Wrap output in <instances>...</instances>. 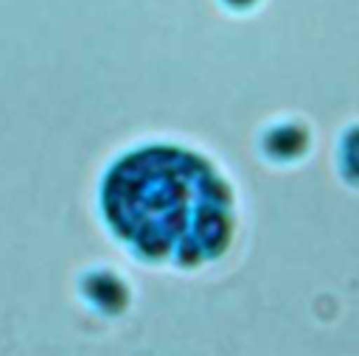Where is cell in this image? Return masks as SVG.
<instances>
[{
  "instance_id": "cell-2",
  "label": "cell",
  "mask_w": 359,
  "mask_h": 356,
  "mask_svg": "<svg viewBox=\"0 0 359 356\" xmlns=\"http://www.w3.org/2000/svg\"><path fill=\"white\" fill-rule=\"evenodd\" d=\"M266 149L275 157H297L306 149V129L300 126H278L266 137Z\"/></svg>"
},
{
  "instance_id": "cell-4",
  "label": "cell",
  "mask_w": 359,
  "mask_h": 356,
  "mask_svg": "<svg viewBox=\"0 0 359 356\" xmlns=\"http://www.w3.org/2000/svg\"><path fill=\"white\" fill-rule=\"evenodd\" d=\"M230 3H238V6H244V3H252V0H230Z\"/></svg>"
},
{
  "instance_id": "cell-1",
  "label": "cell",
  "mask_w": 359,
  "mask_h": 356,
  "mask_svg": "<svg viewBox=\"0 0 359 356\" xmlns=\"http://www.w3.org/2000/svg\"><path fill=\"white\" fill-rule=\"evenodd\" d=\"M224 191L199 160L174 149H151L123 160L107 182V213L149 255L196 261L227 238Z\"/></svg>"
},
{
  "instance_id": "cell-3",
  "label": "cell",
  "mask_w": 359,
  "mask_h": 356,
  "mask_svg": "<svg viewBox=\"0 0 359 356\" xmlns=\"http://www.w3.org/2000/svg\"><path fill=\"white\" fill-rule=\"evenodd\" d=\"M339 165H342L345 179L359 182V126L345 132L342 149H339Z\"/></svg>"
}]
</instances>
